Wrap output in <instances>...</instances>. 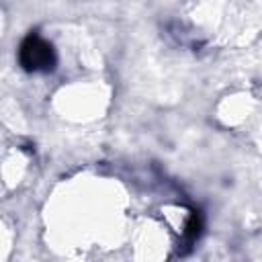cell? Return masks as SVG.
<instances>
[{
    "label": "cell",
    "instance_id": "6da1fadb",
    "mask_svg": "<svg viewBox=\"0 0 262 262\" xmlns=\"http://www.w3.org/2000/svg\"><path fill=\"white\" fill-rule=\"evenodd\" d=\"M43 45H39L37 41H29L25 47H23V53H31V59H27V63H29V68H37L39 63H45L47 59H49V51H47V47L43 49V51H39Z\"/></svg>",
    "mask_w": 262,
    "mask_h": 262
}]
</instances>
